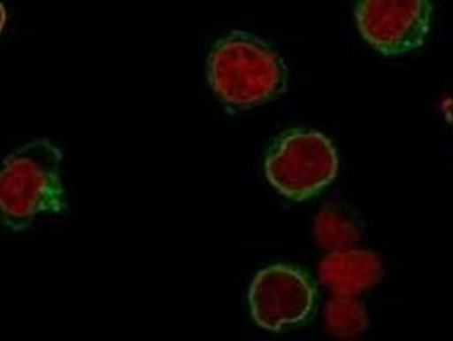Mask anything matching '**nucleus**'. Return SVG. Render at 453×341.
<instances>
[{
	"mask_svg": "<svg viewBox=\"0 0 453 341\" xmlns=\"http://www.w3.org/2000/svg\"><path fill=\"white\" fill-rule=\"evenodd\" d=\"M382 276V261L373 251H331L319 263L320 282L341 296H358L375 287Z\"/></svg>",
	"mask_w": 453,
	"mask_h": 341,
	"instance_id": "nucleus-6",
	"label": "nucleus"
},
{
	"mask_svg": "<svg viewBox=\"0 0 453 341\" xmlns=\"http://www.w3.org/2000/svg\"><path fill=\"white\" fill-rule=\"evenodd\" d=\"M316 289L311 278L290 265H273L257 273L250 283V307L257 326L280 331L311 316Z\"/></svg>",
	"mask_w": 453,
	"mask_h": 341,
	"instance_id": "nucleus-5",
	"label": "nucleus"
},
{
	"mask_svg": "<svg viewBox=\"0 0 453 341\" xmlns=\"http://www.w3.org/2000/svg\"><path fill=\"white\" fill-rule=\"evenodd\" d=\"M285 66L272 48L242 31L213 46L208 57V82L228 110H248L285 89Z\"/></svg>",
	"mask_w": 453,
	"mask_h": 341,
	"instance_id": "nucleus-2",
	"label": "nucleus"
},
{
	"mask_svg": "<svg viewBox=\"0 0 453 341\" xmlns=\"http://www.w3.org/2000/svg\"><path fill=\"white\" fill-rule=\"evenodd\" d=\"M5 21H7V11H5L4 4L0 2V35H2V31H4V26H5Z\"/></svg>",
	"mask_w": 453,
	"mask_h": 341,
	"instance_id": "nucleus-9",
	"label": "nucleus"
},
{
	"mask_svg": "<svg viewBox=\"0 0 453 341\" xmlns=\"http://www.w3.org/2000/svg\"><path fill=\"white\" fill-rule=\"evenodd\" d=\"M314 236L322 248L329 251L349 250L360 243V230L338 210L326 206L314 222Z\"/></svg>",
	"mask_w": 453,
	"mask_h": 341,
	"instance_id": "nucleus-8",
	"label": "nucleus"
},
{
	"mask_svg": "<svg viewBox=\"0 0 453 341\" xmlns=\"http://www.w3.org/2000/svg\"><path fill=\"white\" fill-rule=\"evenodd\" d=\"M62 151L50 140L29 142L0 166V219L11 230H24L45 213H65L60 174Z\"/></svg>",
	"mask_w": 453,
	"mask_h": 341,
	"instance_id": "nucleus-1",
	"label": "nucleus"
},
{
	"mask_svg": "<svg viewBox=\"0 0 453 341\" xmlns=\"http://www.w3.org/2000/svg\"><path fill=\"white\" fill-rule=\"evenodd\" d=\"M431 14V0H358L355 12L365 42L387 57L423 45Z\"/></svg>",
	"mask_w": 453,
	"mask_h": 341,
	"instance_id": "nucleus-4",
	"label": "nucleus"
},
{
	"mask_svg": "<svg viewBox=\"0 0 453 341\" xmlns=\"http://www.w3.org/2000/svg\"><path fill=\"white\" fill-rule=\"evenodd\" d=\"M324 324L334 338L355 340L368 328L366 309L355 296L334 294L326 304Z\"/></svg>",
	"mask_w": 453,
	"mask_h": 341,
	"instance_id": "nucleus-7",
	"label": "nucleus"
},
{
	"mask_svg": "<svg viewBox=\"0 0 453 341\" xmlns=\"http://www.w3.org/2000/svg\"><path fill=\"white\" fill-rule=\"evenodd\" d=\"M338 152L320 132L294 130L281 136L266 158V178L283 197L302 202L326 190L338 176Z\"/></svg>",
	"mask_w": 453,
	"mask_h": 341,
	"instance_id": "nucleus-3",
	"label": "nucleus"
}]
</instances>
